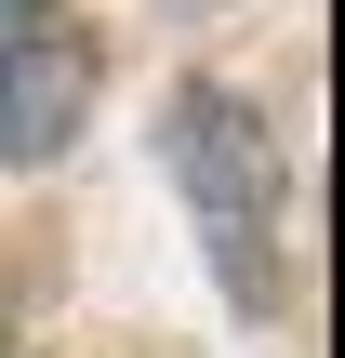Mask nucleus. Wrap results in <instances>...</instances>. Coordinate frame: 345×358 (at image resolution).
<instances>
[{
    "label": "nucleus",
    "mask_w": 345,
    "mask_h": 358,
    "mask_svg": "<svg viewBox=\"0 0 345 358\" xmlns=\"http://www.w3.org/2000/svg\"><path fill=\"white\" fill-rule=\"evenodd\" d=\"M160 159L199 213V252L226 279V306L279 319V213H293V173H279V133L226 93V80H186L173 120H160Z\"/></svg>",
    "instance_id": "1"
},
{
    "label": "nucleus",
    "mask_w": 345,
    "mask_h": 358,
    "mask_svg": "<svg viewBox=\"0 0 345 358\" xmlns=\"http://www.w3.org/2000/svg\"><path fill=\"white\" fill-rule=\"evenodd\" d=\"M93 120V40H53V27H13L0 40V173H40L66 159Z\"/></svg>",
    "instance_id": "2"
},
{
    "label": "nucleus",
    "mask_w": 345,
    "mask_h": 358,
    "mask_svg": "<svg viewBox=\"0 0 345 358\" xmlns=\"http://www.w3.org/2000/svg\"><path fill=\"white\" fill-rule=\"evenodd\" d=\"M0 13H40V0H0Z\"/></svg>",
    "instance_id": "3"
}]
</instances>
